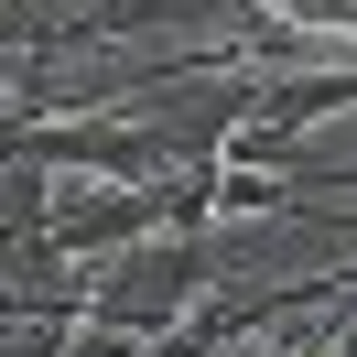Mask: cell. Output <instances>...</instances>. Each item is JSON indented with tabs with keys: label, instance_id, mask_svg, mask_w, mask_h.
<instances>
[{
	"label": "cell",
	"instance_id": "obj_1",
	"mask_svg": "<svg viewBox=\"0 0 357 357\" xmlns=\"http://www.w3.org/2000/svg\"><path fill=\"white\" fill-rule=\"evenodd\" d=\"M206 260H217L206 238H162V249H119V260L98 271V325H130V335H162V325H174V303H195Z\"/></svg>",
	"mask_w": 357,
	"mask_h": 357
}]
</instances>
